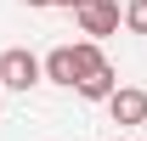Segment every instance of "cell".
Listing matches in <instances>:
<instances>
[{
  "label": "cell",
  "instance_id": "obj_1",
  "mask_svg": "<svg viewBox=\"0 0 147 141\" xmlns=\"http://www.w3.org/2000/svg\"><path fill=\"white\" fill-rule=\"evenodd\" d=\"M40 85V56L34 51H6L0 56V90H34Z\"/></svg>",
  "mask_w": 147,
  "mask_h": 141
},
{
  "label": "cell",
  "instance_id": "obj_2",
  "mask_svg": "<svg viewBox=\"0 0 147 141\" xmlns=\"http://www.w3.org/2000/svg\"><path fill=\"white\" fill-rule=\"evenodd\" d=\"M74 17H79V28H85L91 40H108L113 28H119V6H113V0H79Z\"/></svg>",
  "mask_w": 147,
  "mask_h": 141
},
{
  "label": "cell",
  "instance_id": "obj_3",
  "mask_svg": "<svg viewBox=\"0 0 147 141\" xmlns=\"http://www.w3.org/2000/svg\"><path fill=\"white\" fill-rule=\"evenodd\" d=\"M108 113H113V124H119V130H125V124H142V119H147V90H136V85H113Z\"/></svg>",
  "mask_w": 147,
  "mask_h": 141
},
{
  "label": "cell",
  "instance_id": "obj_4",
  "mask_svg": "<svg viewBox=\"0 0 147 141\" xmlns=\"http://www.w3.org/2000/svg\"><path fill=\"white\" fill-rule=\"evenodd\" d=\"M40 79H51V85H68V90H74V79H79V68H74V45H57V51L40 62Z\"/></svg>",
  "mask_w": 147,
  "mask_h": 141
},
{
  "label": "cell",
  "instance_id": "obj_5",
  "mask_svg": "<svg viewBox=\"0 0 147 141\" xmlns=\"http://www.w3.org/2000/svg\"><path fill=\"white\" fill-rule=\"evenodd\" d=\"M113 85H119V79H113V68L102 62V68H96V73H85V79H79L74 90H79L85 102H108V96H113Z\"/></svg>",
  "mask_w": 147,
  "mask_h": 141
},
{
  "label": "cell",
  "instance_id": "obj_6",
  "mask_svg": "<svg viewBox=\"0 0 147 141\" xmlns=\"http://www.w3.org/2000/svg\"><path fill=\"white\" fill-rule=\"evenodd\" d=\"M102 62H108V56L96 51V40H79V45H74V68H79V79H85V73H96ZM79 79H74V85H79Z\"/></svg>",
  "mask_w": 147,
  "mask_h": 141
},
{
  "label": "cell",
  "instance_id": "obj_7",
  "mask_svg": "<svg viewBox=\"0 0 147 141\" xmlns=\"http://www.w3.org/2000/svg\"><path fill=\"white\" fill-rule=\"evenodd\" d=\"M125 28L147 34V0H130V6H125Z\"/></svg>",
  "mask_w": 147,
  "mask_h": 141
},
{
  "label": "cell",
  "instance_id": "obj_8",
  "mask_svg": "<svg viewBox=\"0 0 147 141\" xmlns=\"http://www.w3.org/2000/svg\"><path fill=\"white\" fill-rule=\"evenodd\" d=\"M51 6H68V11H74V6H79V0H51Z\"/></svg>",
  "mask_w": 147,
  "mask_h": 141
},
{
  "label": "cell",
  "instance_id": "obj_9",
  "mask_svg": "<svg viewBox=\"0 0 147 141\" xmlns=\"http://www.w3.org/2000/svg\"><path fill=\"white\" fill-rule=\"evenodd\" d=\"M23 6H51V0H23Z\"/></svg>",
  "mask_w": 147,
  "mask_h": 141
},
{
  "label": "cell",
  "instance_id": "obj_10",
  "mask_svg": "<svg viewBox=\"0 0 147 141\" xmlns=\"http://www.w3.org/2000/svg\"><path fill=\"white\" fill-rule=\"evenodd\" d=\"M113 141H125V136H113Z\"/></svg>",
  "mask_w": 147,
  "mask_h": 141
}]
</instances>
